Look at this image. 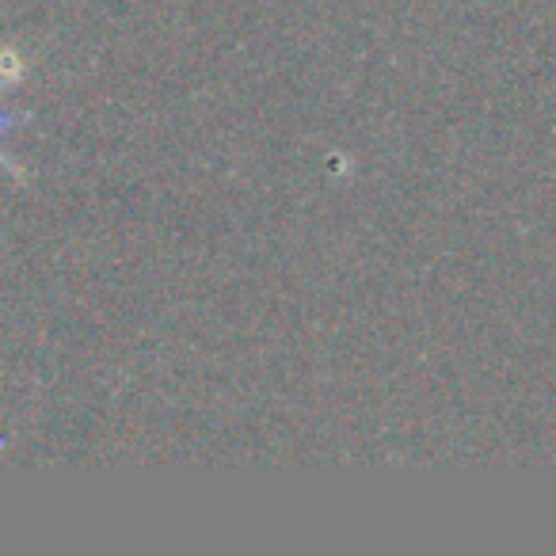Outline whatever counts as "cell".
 <instances>
[{
	"instance_id": "6da1fadb",
	"label": "cell",
	"mask_w": 556,
	"mask_h": 556,
	"mask_svg": "<svg viewBox=\"0 0 556 556\" xmlns=\"http://www.w3.org/2000/svg\"><path fill=\"white\" fill-rule=\"evenodd\" d=\"M24 73H27V65L16 50H0V92L12 88L16 80H24Z\"/></svg>"
},
{
	"instance_id": "7a4b0ae2",
	"label": "cell",
	"mask_w": 556,
	"mask_h": 556,
	"mask_svg": "<svg viewBox=\"0 0 556 556\" xmlns=\"http://www.w3.org/2000/svg\"><path fill=\"white\" fill-rule=\"evenodd\" d=\"M20 118H24V115H0V134L9 130V126H12V123H20ZM0 164H4V168H9V172H12V176L27 179V172H24V168H20V164H16V161H12V156H9V153H4V149H0Z\"/></svg>"
}]
</instances>
